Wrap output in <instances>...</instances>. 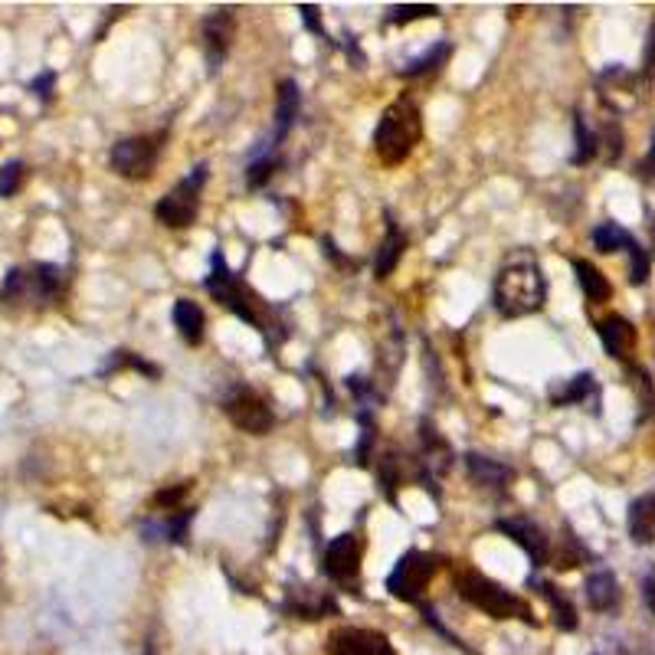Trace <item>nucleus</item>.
<instances>
[{
    "instance_id": "obj_1",
    "label": "nucleus",
    "mask_w": 655,
    "mask_h": 655,
    "mask_svg": "<svg viewBox=\"0 0 655 655\" xmlns=\"http://www.w3.org/2000/svg\"><path fill=\"white\" fill-rule=\"evenodd\" d=\"M495 308L505 318H524L544 308L547 299V279L531 253H515L495 279Z\"/></svg>"
},
{
    "instance_id": "obj_2",
    "label": "nucleus",
    "mask_w": 655,
    "mask_h": 655,
    "mask_svg": "<svg viewBox=\"0 0 655 655\" xmlns=\"http://www.w3.org/2000/svg\"><path fill=\"white\" fill-rule=\"evenodd\" d=\"M423 138V122L420 109L413 99H397L390 109L380 115V125L374 131V151L387 168H397L410 158V151L420 145Z\"/></svg>"
},
{
    "instance_id": "obj_3",
    "label": "nucleus",
    "mask_w": 655,
    "mask_h": 655,
    "mask_svg": "<svg viewBox=\"0 0 655 655\" xmlns=\"http://www.w3.org/2000/svg\"><path fill=\"white\" fill-rule=\"evenodd\" d=\"M459 597L475 610L488 613L492 619H521V623H534V610L524 603L518 593L505 590L502 583L488 580L479 570H459L456 574Z\"/></svg>"
},
{
    "instance_id": "obj_4",
    "label": "nucleus",
    "mask_w": 655,
    "mask_h": 655,
    "mask_svg": "<svg viewBox=\"0 0 655 655\" xmlns=\"http://www.w3.org/2000/svg\"><path fill=\"white\" fill-rule=\"evenodd\" d=\"M207 184V164H197L194 171H190L181 184H177L168 197L158 200V207H154V217H158L164 226H171V230H184L197 220L200 213V190Z\"/></svg>"
},
{
    "instance_id": "obj_5",
    "label": "nucleus",
    "mask_w": 655,
    "mask_h": 655,
    "mask_svg": "<svg viewBox=\"0 0 655 655\" xmlns=\"http://www.w3.org/2000/svg\"><path fill=\"white\" fill-rule=\"evenodd\" d=\"M436 557L426 551H407L397 561V567L390 570L387 577V590L390 597H397L403 603H416L423 597V590L430 587V580L436 574Z\"/></svg>"
},
{
    "instance_id": "obj_6",
    "label": "nucleus",
    "mask_w": 655,
    "mask_h": 655,
    "mask_svg": "<svg viewBox=\"0 0 655 655\" xmlns=\"http://www.w3.org/2000/svg\"><path fill=\"white\" fill-rule=\"evenodd\" d=\"M210 276H207V292L213 295L217 302H223L236 318H243L249 321L253 328H262V321H259V312H256V305L249 302V295L246 289L240 285V279L233 276L230 266H226V259L220 249H213V256H210Z\"/></svg>"
},
{
    "instance_id": "obj_7",
    "label": "nucleus",
    "mask_w": 655,
    "mask_h": 655,
    "mask_svg": "<svg viewBox=\"0 0 655 655\" xmlns=\"http://www.w3.org/2000/svg\"><path fill=\"white\" fill-rule=\"evenodd\" d=\"M161 154V135H135V138H122L109 154L112 171L131 181H141V177H151L154 164H158Z\"/></svg>"
},
{
    "instance_id": "obj_8",
    "label": "nucleus",
    "mask_w": 655,
    "mask_h": 655,
    "mask_svg": "<svg viewBox=\"0 0 655 655\" xmlns=\"http://www.w3.org/2000/svg\"><path fill=\"white\" fill-rule=\"evenodd\" d=\"M223 410H226V416H230V423L236 426V430H243L249 436L269 433L272 423H276V416H272L269 403L262 400L256 390H249V387L233 390L230 397H226Z\"/></svg>"
},
{
    "instance_id": "obj_9",
    "label": "nucleus",
    "mask_w": 655,
    "mask_h": 655,
    "mask_svg": "<svg viewBox=\"0 0 655 655\" xmlns=\"http://www.w3.org/2000/svg\"><path fill=\"white\" fill-rule=\"evenodd\" d=\"M495 528L502 534H508V538L531 557V567H544L547 561H551V541H547V534L531 518H521V515L498 518Z\"/></svg>"
},
{
    "instance_id": "obj_10",
    "label": "nucleus",
    "mask_w": 655,
    "mask_h": 655,
    "mask_svg": "<svg viewBox=\"0 0 655 655\" xmlns=\"http://www.w3.org/2000/svg\"><path fill=\"white\" fill-rule=\"evenodd\" d=\"M325 574L335 583H354L361 574V541L351 531L325 547Z\"/></svg>"
},
{
    "instance_id": "obj_11",
    "label": "nucleus",
    "mask_w": 655,
    "mask_h": 655,
    "mask_svg": "<svg viewBox=\"0 0 655 655\" xmlns=\"http://www.w3.org/2000/svg\"><path fill=\"white\" fill-rule=\"evenodd\" d=\"M328 652L331 655H393V646L384 633L377 629H338L328 639Z\"/></svg>"
},
{
    "instance_id": "obj_12",
    "label": "nucleus",
    "mask_w": 655,
    "mask_h": 655,
    "mask_svg": "<svg viewBox=\"0 0 655 655\" xmlns=\"http://www.w3.org/2000/svg\"><path fill=\"white\" fill-rule=\"evenodd\" d=\"M233 33H236V17L230 7H220L204 20V50H207V63H210V73H217L226 50L233 43Z\"/></svg>"
},
{
    "instance_id": "obj_13",
    "label": "nucleus",
    "mask_w": 655,
    "mask_h": 655,
    "mask_svg": "<svg viewBox=\"0 0 655 655\" xmlns=\"http://www.w3.org/2000/svg\"><path fill=\"white\" fill-rule=\"evenodd\" d=\"M597 335L603 341L606 354L616 357V361H629V357H633V351H636L633 321H626L623 315H610V318L597 321Z\"/></svg>"
},
{
    "instance_id": "obj_14",
    "label": "nucleus",
    "mask_w": 655,
    "mask_h": 655,
    "mask_svg": "<svg viewBox=\"0 0 655 655\" xmlns=\"http://www.w3.org/2000/svg\"><path fill=\"white\" fill-rule=\"evenodd\" d=\"M63 292V269L50 266V262H37V266L27 269V299H37V302H53L56 295Z\"/></svg>"
},
{
    "instance_id": "obj_15",
    "label": "nucleus",
    "mask_w": 655,
    "mask_h": 655,
    "mask_svg": "<svg viewBox=\"0 0 655 655\" xmlns=\"http://www.w3.org/2000/svg\"><path fill=\"white\" fill-rule=\"evenodd\" d=\"M629 538L633 544L646 547L655 544V492L639 495L633 505H629Z\"/></svg>"
},
{
    "instance_id": "obj_16",
    "label": "nucleus",
    "mask_w": 655,
    "mask_h": 655,
    "mask_svg": "<svg viewBox=\"0 0 655 655\" xmlns=\"http://www.w3.org/2000/svg\"><path fill=\"white\" fill-rule=\"evenodd\" d=\"M299 105H302V95L295 79H282L279 86V105H276V131H272V145L269 151L279 145V141L289 135V128L295 125V115H299Z\"/></svg>"
},
{
    "instance_id": "obj_17",
    "label": "nucleus",
    "mask_w": 655,
    "mask_h": 655,
    "mask_svg": "<svg viewBox=\"0 0 655 655\" xmlns=\"http://www.w3.org/2000/svg\"><path fill=\"white\" fill-rule=\"evenodd\" d=\"M466 466H469V479L479 482L482 488H495V492H505L511 485V469H505L502 462L479 456V452H469L466 456Z\"/></svg>"
},
{
    "instance_id": "obj_18",
    "label": "nucleus",
    "mask_w": 655,
    "mask_h": 655,
    "mask_svg": "<svg viewBox=\"0 0 655 655\" xmlns=\"http://www.w3.org/2000/svg\"><path fill=\"white\" fill-rule=\"evenodd\" d=\"M587 603L593 606L597 613H610L616 610V603H619V583L616 577L610 574V570H597V574H590L587 577Z\"/></svg>"
},
{
    "instance_id": "obj_19",
    "label": "nucleus",
    "mask_w": 655,
    "mask_h": 655,
    "mask_svg": "<svg viewBox=\"0 0 655 655\" xmlns=\"http://www.w3.org/2000/svg\"><path fill=\"white\" fill-rule=\"evenodd\" d=\"M174 328L181 331V338L187 344H200L204 341V328H207V318H204V308L190 299H177L174 305Z\"/></svg>"
},
{
    "instance_id": "obj_20",
    "label": "nucleus",
    "mask_w": 655,
    "mask_h": 655,
    "mask_svg": "<svg viewBox=\"0 0 655 655\" xmlns=\"http://www.w3.org/2000/svg\"><path fill=\"white\" fill-rule=\"evenodd\" d=\"M528 583H534V587H538L547 597V603H551L554 626L564 629V633H574V629H577V606L567 600V593H561V587H554V583H544V580H528Z\"/></svg>"
},
{
    "instance_id": "obj_21",
    "label": "nucleus",
    "mask_w": 655,
    "mask_h": 655,
    "mask_svg": "<svg viewBox=\"0 0 655 655\" xmlns=\"http://www.w3.org/2000/svg\"><path fill=\"white\" fill-rule=\"evenodd\" d=\"M574 272H577V282H580L583 295H587L593 305H600V302H606V299L613 295V285L606 282V276H603L597 266H593V262L574 259Z\"/></svg>"
},
{
    "instance_id": "obj_22",
    "label": "nucleus",
    "mask_w": 655,
    "mask_h": 655,
    "mask_svg": "<svg viewBox=\"0 0 655 655\" xmlns=\"http://www.w3.org/2000/svg\"><path fill=\"white\" fill-rule=\"evenodd\" d=\"M403 246H407V240H403L400 226H397V223H390V226H387L384 243H380V249H377V259H374V272H377V279H387L390 272L397 269V262H400V256H403Z\"/></svg>"
},
{
    "instance_id": "obj_23",
    "label": "nucleus",
    "mask_w": 655,
    "mask_h": 655,
    "mask_svg": "<svg viewBox=\"0 0 655 655\" xmlns=\"http://www.w3.org/2000/svg\"><path fill=\"white\" fill-rule=\"evenodd\" d=\"M587 397H597V380H593V374H577V377H570L567 380V387H554L551 390V400H554V407H570V403H583Z\"/></svg>"
},
{
    "instance_id": "obj_24",
    "label": "nucleus",
    "mask_w": 655,
    "mask_h": 655,
    "mask_svg": "<svg viewBox=\"0 0 655 655\" xmlns=\"http://www.w3.org/2000/svg\"><path fill=\"white\" fill-rule=\"evenodd\" d=\"M452 56V46L446 43V40H439L430 53H423V56H416L413 63H407L400 69V76L403 79H413V76H426V73H436L439 66L446 63V59Z\"/></svg>"
},
{
    "instance_id": "obj_25",
    "label": "nucleus",
    "mask_w": 655,
    "mask_h": 655,
    "mask_svg": "<svg viewBox=\"0 0 655 655\" xmlns=\"http://www.w3.org/2000/svg\"><path fill=\"white\" fill-rule=\"evenodd\" d=\"M633 233L623 230L619 223H600L597 230H593V246L600 249V253H619V249H626L629 253V246H633Z\"/></svg>"
},
{
    "instance_id": "obj_26",
    "label": "nucleus",
    "mask_w": 655,
    "mask_h": 655,
    "mask_svg": "<svg viewBox=\"0 0 655 655\" xmlns=\"http://www.w3.org/2000/svg\"><path fill=\"white\" fill-rule=\"evenodd\" d=\"M190 521H194V511H190V508H177V515L168 518V521H161L158 528H154V524H145V534H148V538H154V534H164V538H168L171 544H184Z\"/></svg>"
},
{
    "instance_id": "obj_27",
    "label": "nucleus",
    "mask_w": 655,
    "mask_h": 655,
    "mask_svg": "<svg viewBox=\"0 0 655 655\" xmlns=\"http://www.w3.org/2000/svg\"><path fill=\"white\" fill-rule=\"evenodd\" d=\"M574 141H577V148H574V158H570V161H574V164H587V161H593V154H597L600 138L593 135L587 122H583V115L574 118Z\"/></svg>"
},
{
    "instance_id": "obj_28",
    "label": "nucleus",
    "mask_w": 655,
    "mask_h": 655,
    "mask_svg": "<svg viewBox=\"0 0 655 655\" xmlns=\"http://www.w3.org/2000/svg\"><path fill=\"white\" fill-rule=\"evenodd\" d=\"M629 377H633V387L639 390V423H646L649 416L655 413V387H652V377L642 371V367H629Z\"/></svg>"
},
{
    "instance_id": "obj_29",
    "label": "nucleus",
    "mask_w": 655,
    "mask_h": 655,
    "mask_svg": "<svg viewBox=\"0 0 655 655\" xmlns=\"http://www.w3.org/2000/svg\"><path fill=\"white\" fill-rule=\"evenodd\" d=\"M439 7L436 4H397L390 7V23H410V20H423V17H436Z\"/></svg>"
},
{
    "instance_id": "obj_30",
    "label": "nucleus",
    "mask_w": 655,
    "mask_h": 655,
    "mask_svg": "<svg viewBox=\"0 0 655 655\" xmlns=\"http://www.w3.org/2000/svg\"><path fill=\"white\" fill-rule=\"evenodd\" d=\"M23 174H27V168H23L20 161L4 164V168H0V197H14L23 184Z\"/></svg>"
},
{
    "instance_id": "obj_31",
    "label": "nucleus",
    "mask_w": 655,
    "mask_h": 655,
    "mask_svg": "<svg viewBox=\"0 0 655 655\" xmlns=\"http://www.w3.org/2000/svg\"><path fill=\"white\" fill-rule=\"evenodd\" d=\"M646 279H649V256L639 243H633L629 246V282L642 285Z\"/></svg>"
},
{
    "instance_id": "obj_32",
    "label": "nucleus",
    "mask_w": 655,
    "mask_h": 655,
    "mask_svg": "<svg viewBox=\"0 0 655 655\" xmlns=\"http://www.w3.org/2000/svg\"><path fill=\"white\" fill-rule=\"evenodd\" d=\"M276 168H279V158H272V154H266V158L253 161V164H249V171H246L249 187H262L272 174H276Z\"/></svg>"
},
{
    "instance_id": "obj_33",
    "label": "nucleus",
    "mask_w": 655,
    "mask_h": 655,
    "mask_svg": "<svg viewBox=\"0 0 655 655\" xmlns=\"http://www.w3.org/2000/svg\"><path fill=\"white\" fill-rule=\"evenodd\" d=\"M190 485H194V482H177L174 488H161V492L154 495V505H161V508H174V505L181 502V498L190 492Z\"/></svg>"
},
{
    "instance_id": "obj_34",
    "label": "nucleus",
    "mask_w": 655,
    "mask_h": 655,
    "mask_svg": "<svg viewBox=\"0 0 655 655\" xmlns=\"http://www.w3.org/2000/svg\"><path fill=\"white\" fill-rule=\"evenodd\" d=\"M53 86H56V73H43V76H37L30 82V92H37L40 99L46 102L53 95Z\"/></svg>"
},
{
    "instance_id": "obj_35",
    "label": "nucleus",
    "mask_w": 655,
    "mask_h": 655,
    "mask_svg": "<svg viewBox=\"0 0 655 655\" xmlns=\"http://www.w3.org/2000/svg\"><path fill=\"white\" fill-rule=\"evenodd\" d=\"M642 69L655 73V23L649 27V40H646V53H642Z\"/></svg>"
},
{
    "instance_id": "obj_36",
    "label": "nucleus",
    "mask_w": 655,
    "mask_h": 655,
    "mask_svg": "<svg viewBox=\"0 0 655 655\" xmlns=\"http://www.w3.org/2000/svg\"><path fill=\"white\" fill-rule=\"evenodd\" d=\"M642 600H646V606L655 613V577L642 580Z\"/></svg>"
},
{
    "instance_id": "obj_37",
    "label": "nucleus",
    "mask_w": 655,
    "mask_h": 655,
    "mask_svg": "<svg viewBox=\"0 0 655 655\" xmlns=\"http://www.w3.org/2000/svg\"><path fill=\"white\" fill-rule=\"evenodd\" d=\"M299 10H302V17H305V23H308V27H312L315 33H321V23H318V10H315L312 4H302Z\"/></svg>"
},
{
    "instance_id": "obj_38",
    "label": "nucleus",
    "mask_w": 655,
    "mask_h": 655,
    "mask_svg": "<svg viewBox=\"0 0 655 655\" xmlns=\"http://www.w3.org/2000/svg\"><path fill=\"white\" fill-rule=\"evenodd\" d=\"M642 174L655 177V135H652V148H649V154H646V161H642Z\"/></svg>"
},
{
    "instance_id": "obj_39",
    "label": "nucleus",
    "mask_w": 655,
    "mask_h": 655,
    "mask_svg": "<svg viewBox=\"0 0 655 655\" xmlns=\"http://www.w3.org/2000/svg\"><path fill=\"white\" fill-rule=\"evenodd\" d=\"M652 246H655V226H652Z\"/></svg>"
}]
</instances>
